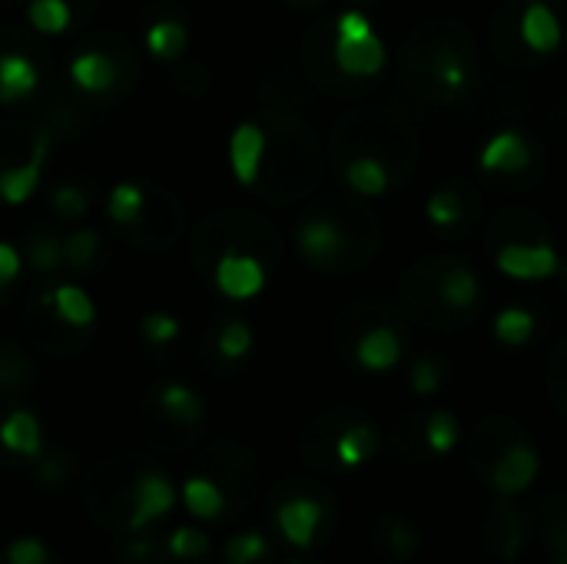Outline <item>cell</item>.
I'll list each match as a JSON object with an SVG mask.
<instances>
[{
	"mask_svg": "<svg viewBox=\"0 0 567 564\" xmlns=\"http://www.w3.org/2000/svg\"><path fill=\"white\" fill-rule=\"evenodd\" d=\"M419 545H422V539L409 522L389 519V525H385V552L392 558H412L419 552Z\"/></svg>",
	"mask_w": 567,
	"mask_h": 564,
	"instance_id": "obj_39",
	"label": "cell"
},
{
	"mask_svg": "<svg viewBox=\"0 0 567 564\" xmlns=\"http://www.w3.org/2000/svg\"><path fill=\"white\" fill-rule=\"evenodd\" d=\"M425 216H429L432 226L452 229V226H458V223L465 219V203H462V196H458L455 189H439V193L429 196Z\"/></svg>",
	"mask_w": 567,
	"mask_h": 564,
	"instance_id": "obj_35",
	"label": "cell"
},
{
	"mask_svg": "<svg viewBox=\"0 0 567 564\" xmlns=\"http://www.w3.org/2000/svg\"><path fill=\"white\" fill-rule=\"evenodd\" d=\"M252 349V329L243 322V319H229L216 329V352L226 359V362H239L246 359Z\"/></svg>",
	"mask_w": 567,
	"mask_h": 564,
	"instance_id": "obj_32",
	"label": "cell"
},
{
	"mask_svg": "<svg viewBox=\"0 0 567 564\" xmlns=\"http://www.w3.org/2000/svg\"><path fill=\"white\" fill-rule=\"evenodd\" d=\"M405 342L392 326H372L355 342V362L369 372H389L402 362Z\"/></svg>",
	"mask_w": 567,
	"mask_h": 564,
	"instance_id": "obj_14",
	"label": "cell"
},
{
	"mask_svg": "<svg viewBox=\"0 0 567 564\" xmlns=\"http://www.w3.org/2000/svg\"><path fill=\"white\" fill-rule=\"evenodd\" d=\"M143 199H146V189H140L136 183H120V186H113V193L106 199V213H110V219L116 226L126 229L130 223H136V216L143 209Z\"/></svg>",
	"mask_w": 567,
	"mask_h": 564,
	"instance_id": "obj_31",
	"label": "cell"
},
{
	"mask_svg": "<svg viewBox=\"0 0 567 564\" xmlns=\"http://www.w3.org/2000/svg\"><path fill=\"white\" fill-rule=\"evenodd\" d=\"M43 140H53L43 123H27V120H7L0 123V170L13 166V163H23L27 156H33V150L43 143Z\"/></svg>",
	"mask_w": 567,
	"mask_h": 564,
	"instance_id": "obj_21",
	"label": "cell"
},
{
	"mask_svg": "<svg viewBox=\"0 0 567 564\" xmlns=\"http://www.w3.org/2000/svg\"><path fill=\"white\" fill-rule=\"evenodd\" d=\"M332 505L329 499H312V495H289L276 505V525L282 539L296 548H312L319 529L329 522Z\"/></svg>",
	"mask_w": 567,
	"mask_h": 564,
	"instance_id": "obj_7",
	"label": "cell"
},
{
	"mask_svg": "<svg viewBox=\"0 0 567 564\" xmlns=\"http://www.w3.org/2000/svg\"><path fill=\"white\" fill-rule=\"evenodd\" d=\"M96 253H100V236H96V229H76V233H70L66 243H63V263H66L70 269H76V273H86V269L93 266Z\"/></svg>",
	"mask_w": 567,
	"mask_h": 564,
	"instance_id": "obj_37",
	"label": "cell"
},
{
	"mask_svg": "<svg viewBox=\"0 0 567 564\" xmlns=\"http://www.w3.org/2000/svg\"><path fill=\"white\" fill-rule=\"evenodd\" d=\"M20 276V253L10 243H0V289H7Z\"/></svg>",
	"mask_w": 567,
	"mask_h": 564,
	"instance_id": "obj_45",
	"label": "cell"
},
{
	"mask_svg": "<svg viewBox=\"0 0 567 564\" xmlns=\"http://www.w3.org/2000/svg\"><path fill=\"white\" fill-rule=\"evenodd\" d=\"M375 452H379V432H375L369 422H362V419L346 422V425L336 432V439H332V462H336L339 469H359V465H365Z\"/></svg>",
	"mask_w": 567,
	"mask_h": 564,
	"instance_id": "obj_17",
	"label": "cell"
},
{
	"mask_svg": "<svg viewBox=\"0 0 567 564\" xmlns=\"http://www.w3.org/2000/svg\"><path fill=\"white\" fill-rule=\"evenodd\" d=\"M226 249L252 253L269 266L279 253V239L252 213H213L196 226L193 243H189V256L203 276H213V266Z\"/></svg>",
	"mask_w": 567,
	"mask_h": 564,
	"instance_id": "obj_1",
	"label": "cell"
},
{
	"mask_svg": "<svg viewBox=\"0 0 567 564\" xmlns=\"http://www.w3.org/2000/svg\"><path fill=\"white\" fill-rule=\"evenodd\" d=\"M3 564H56V558H53V552H50V545L43 539L20 535V539L7 542Z\"/></svg>",
	"mask_w": 567,
	"mask_h": 564,
	"instance_id": "obj_38",
	"label": "cell"
},
{
	"mask_svg": "<svg viewBox=\"0 0 567 564\" xmlns=\"http://www.w3.org/2000/svg\"><path fill=\"white\" fill-rule=\"evenodd\" d=\"M179 495H183L186 512H189L193 519H199V522H216V519H223L226 509H229L226 492H223L219 482H216L213 475H206V472L189 475V479L183 482Z\"/></svg>",
	"mask_w": 567,
	"mask_h": 564,
	"instance_id": "obj_19",
	"label": "cell"
},
{
	"mask_svg": "<svg viewBox=\"0 0 567 564\" xmlns=\"http://www.w3.org/2000/svg\"><path fill=\"white\" fill-rule=\"evenodd\" d=\"M166 555L173 558V562H199V558H206L209 555V539H206V532H199V529H193V525H183V529H176L169 539H166Z\"/></svg>",
	"mask_w": 567,
	"mask_h": 564,
	"instance_id": "obj_33",
	"label": "cell"
},
{
	"mask_svg": "<svg viewBox=\"0 0 567 564\" xmlns=\"http://www.w3.org/2000/svg\"><path fill=\"white\" fill-rule=\"evenodd\" d=\"M532 160H535L532 140H528L522 130H502V133H495V136L482 146L478 166H482L485 173H495V176H515V173H522Z\"/></svg>",
	"mask_w": 567,
	"mask_h": 564,
	"instance_id": "obj_12",
	"label": "cell"
},
{
	"mask_svg": "<svg viewBox=\"0 0 567 564\" xmlns=\"http://www.w3.org/2000/svg\"><path fill=\"white\" fill-rule=\"evenodd\" d=\"M432 73H435L439 90H442L449 100H455V96L465 93V86H468V66H465V60H462L458 53H452V50H445L442 60H435Z\"/></svg>",
	"mask_w": 567,
	"mask_h": 564,
	"instance_id": "obj_36",
	"label": "cell"
},
{
	"mask_svg": "<svg viewBox=\"0 0 567 564\" xmlns=\"http://www.w3.org/2000/svg\"><path fill=\"white\" fill-rule=\"evenodd\" d=\"M535 329H538V319L528 309H522V306H508V309H502L495 316V339L502 346L518 349V346L535 339Z\"/></svg>",
	"mask_w": 567,
	"mask_h": 564,
	"instance_id": "obj_25",
	"label": "cell"
},
{
	"mask_svg": "<svg viewBox=\"0 0 567 564\" xmlns=\"http://www.w3.org/2000/svg\"><path fill=\"white\" fill-rule=\"evenodd\" d=\"M542 472V455L535 452V445L528 442H512L502 449V455L495 459L492 472H488V485L502 495V499H515L522 495Z\"/></svg>",
	"mask_w": 567,
	"mask_h": 564,
	"instance_id": "obj_10",
	"label": "cell"
},
{
	"mask_svg": "<svg viewBox=\"0 0 567 564\" xmlns=\"http://www.w3.org/2000/svg\"><path fill=\"white\" fill-rule=\"evenodd\" d=\"M63 475H66V462H63L60 455H50V459H43V462L37 465V479H40V482H53V485H56Z\"/></svg>",
	"mask_w": 567,
	"mask_h": 564,
	"instance_id": "obj_46",
	"label": "cell"
},
{
	"mask_svg": "<svg viewBox=\"0 0 567 564\" xmlns=\"http://www.w3.org/2000/svg\"><path fill=\"white\" fill-rule=\"evenodd\" d=\"M27 17L40 33H63L73 20V7L66 0H30Z\"/></svg>",
	"mask_w": 567,
	"mask_h": 564,
	"instance_id": "obj_30",
	"label": "cell"
},
{
	"mask_svg": "<svg viewBox=\"0 0 567 564\" xmlns=\"http://www.w3.org/2000/svg\"><path fill=\"white\" fill-rule=\"evenodd\" d=\"M27 259L40 276H50L63 266V243L50 229H33L27 236Z\"/></svg>",
	"mask_w": 567,
	"mask_h": 564,
	"instance_id": "obj_27",
	"label": "cell"
},
{
	"mask_svg": "<svg viewBox=\"0 0 567 564\" xmlns=\"http://www.w3.org/2000/svg\"><path fill=\"white\" fill-rule=\"evenodd\" d=\"M50 143H53V140H43V143L33 150V156H27L23 163H13V166L0 170V199H3V203L17 206V203H23V199L37 189Z\"/></svg>",
	"mask_w": 567,
	"mask_h": 564,
	"instance_id": "obj_20",
	"label": "cell"
},
{
	"mask_svg": "<svg viewBox=\"0 0 567 564\" xmlns=\"http://www.w3.org/2000/svg\"><path fill=\"white\" fill-rule=\"evenodd\" d=\"M518 33L525 40L528 50L535 53H555L561 50L565 43V27H561V17L545 3V0H532L525 10H522V20H518Z\"/></svg>",
	"mask_w": 567,
	"mask_h": 564,
	"instance_id": "obj_13",
	"label": "cell"
},
{
	"mask_svg": "<svg viewBox=\"0 0 567 564\" xmlns=\"http://www.w3.org/2000/svg\"><path fill=\"white\" fill-rule=\"evenodd\" d=\"M342 180L349 183V189H355L359 196H382L389 193L392 186V176H389V166L379 160V156H352L346 166H342Z\"/></svg>",
	"mask_w": 567,
	"mask_h": 564,
	"instance_id": "obj_23",
	"label": "cell"
},
{
	"mask_svg": "<svg viewBox=\"0 0 567 564\" xmlns=\"http://www.w3.org/2000/svg\"><path fill=\"white\" fill-rule=\"evenodd\" d=\"M143 409L150 412V416H156L166 429H173L176 435H179V442L183 445H189V439L199 432V425H203V399L189 389V386H183V382H166V386H159L146 402H143Z\"/></svg>",
	"mask_w": 567,
	"mask_h": 564,
	"instance_id": "obj_5",
	"label": "cell"
},
{
	"mask_svg": "<svg viewBox=\"0 0 567 564\" xmlns=\"http://www.w3.org/2000/svg\"><path fill=\"white\" fill-rule=\"evenodd\" d=\"M262 153H266V126L252 123V120L239 123L233 140H229V163H233V173H236L239 183L256 186Z\"/></svg>",
	"mask_w": 567,
	"mask_h": 564,
	"instance_id": "obj_16",
	"label": "cell"
},
{
	"mask_svg": "<svg viewBox=\"0 0 567 564\" xmlns=\"http://www.w3.org/2000/svg\"><path fill=\"white\" fill-rule=\"evenodd\" d=\"M266 558H269V542L259 532H239L223 548V562L226 564H262Z\"/></svg>",
	"mask_w": 567,
	"mask_h": 564,
	"instance_id": "obj_34",
	"label": "cell"
},
{
	"mask_svg": "<svg viewBox=\"0 0 567 564\" xmlns=\"http://www.w3.org/2000/svg\"><path fill=\"white\" fill-rule=\"evenodd\" d=\"M183 226H186L183 199L173 189H153L146 193L136 223L126 226V236L146 249H166L183 236Z\"/></svg>",
	"mask_w": 567,
	"mask_h": 564,
	"instance_id": "obj_2",
	"label": "cell"
},
{
	"mask_svg": "<svg viewBox=\"0 0 567 564\" xmlns=\"http://www.w3.org/2000/svg\"><path fill=\"white\" fill-rule=\"evenodd\" d=\"M70 76L83 93H96L106 96L116 86H130L136 76V63L130 57L126 47H120V53L106 50H83L70 60Z\"/></svg>",
	"mask_w": 567,
	"mask_h": 564,
	"instance_id": "obj_3",
	"label": "cell"
},
{
	"mask_svg": "<svg viewBox=\"0 0 567 564\" xmlns=\"http://www.w3.org/2000/svg\"><path fill=\"white\" fill-rule=\"evenodd\" d=\"M458 439H462V425H458V419L449 409H439V412L429 416V422H425V445H429L432 455L455 452Z\"/></svg>",
	"mask_w": 567,
	"mask_h": 564,
	"instance_id": "obj_29",
	"label": "cell"
},
{
	"mask_svg": "<svg viewBox=\"0 0 567 564\" xmlns=\"http://www.w3.org/2000/svg\"><path fill=\"white\" fill-rule=\"evenodd\" d=\"M50 206H53L63 219H80V216L86 213L90 199H86V189H80V186H56V189L50 193Z\"/></svg>",
	"mask_w": 567,
	"mask_h": 564,
	"instance_id": "obj_42",
	"label": "cell"
},
{
	"mask_svg": "<svg viewBox=\"0 0 567 564\" xmlns=\"http://www.w3.org/2000/svg\"><path fill=\"white\" fill-rule=\"evenodd\" d=\"M266 273L269 266L252 256V253H243V249H226L216 266H213V283L219 293H226L229 299H252L262 293L266 286Z\"/></svg>",
	"mask_w": 567,
	"mask_h": 564,
	"instance_id": "obj_9",
	"label": "cell"
},
{
	"mask_svg": "<svg viewBox=\"0 0 567 564\" xmlns=\"http://www.w3.org/2000/svg\"><path fill=\"white\" fill-rule=\"evenodd\" d=\"M0 449L17 459H40L43 455V429L33 412L13 409L0 422Z\"/></svg>",
	"mask_w": 567,
	"mask_h": 564,
	"instance_id": "obj_18",
	"label": "cell"
},
{
	"mask_svg": "<svg viewBox=\"0 0 567 564\" xmlns=\"http://www.w3.org/2000/svg\"><path fill=\"white\" fill-rule=\"evenodd\" d=\"M439 296L449 309L455 312H468L482 302V279L472 266L465 263H455L442 273L439 279Z\"/></svg>",
	"mask_w": 567,
	"mask_h": 564,
	"instance_id": "obj_22",
	"label": "cell"
},
{
	"mask_svg": "<svg viewBox=\"0 0 567 564\" xmlns=\"http://www.w3.org/2000/svg\"><path fill=\"white\" fill-rule=\"evenodd\" d=\"M166 548L156 539H140L130 545H116V562L120 564H163Z\"/></svg>",
	"mask_w": 567,
	"mask_h": 564,
	"instance_id": "obj_41",
	"label": "cell"
},
{
	"mask_svg": "<svg viewBox=\"0 0 567 564\" xmlns=\"http://www.w3.org/2000/svg\"><path fill=\"white\" fill-rule=\"evenodd\" d=\"M332 63L346 76H379L385 70V43L375 30L359 37H332Z\"/></svg>",
	"mask_w": 567,
	"mask_h": 564,
	"instance_id": "obj_11",
	"label": "cell"
},
{
	"mask_svg": "<svg viewBox=\"0 0 567 564\" xmlns=\"http://www.w3.org/2000/svg\"><path fill=\"white\" fill-rule=\"evenodd\" d=\"M555 564H567V558H558V562H555Z\"/></svg>",
	"mask_w": 567,
	"mask_h": 564,
	"instance_id": "obj_48",
	"label": "cell"
},
{
	"mask_svg": "<svg viewBox=\"0 0 567 564\" xmlns=\"http://www.w3.org/2000/svg\"><path fill=\"white\" fill-rule=\"evenodd\" d=\"M289 564H302V562H289Z\"/></svg>",
	"mask_w": 567,
	"mask_h": 564,
	"instance_id": "obj_50",
	"label": "cell"
},
{
	"mask_svg": "<svg viewBox=\"0 0 567 564\" xmlns=\"http://www.w3.org/2000/svg\"><path fill=\"white\" fill-rule=\"evenodd\" d=\"M296 249L316 269H339L349 259L352 236H349V229L339 219L319 213V216L299 219V226H296Z\"/></svg>",
	"mask_w": 567,
	"mask_h": 564,
	"instance_id": "obj_4",
	"label": "cell"
},
{
	"mask_svg": "<svg viewBox=\"0 0 567 564\" xmlns=\"http://www.w3.org/2000/svg\"><path fill=\"white\" fill-rule=\"evenodd\" d=\"M37 86H40V66L30 57V47L23 50L0 47V103H17L30 96Z\"/></svg>",
	"mask_w": 567,
	"mask_h": 564,
	"instance_id": "obj_15",
	"label": "cell"
},
{
	"mask_svg": "<svg viewBox=\"0 0 567 564\" xmlns=\"http://www.w3.org/2000/svg\"><path fill=\"white\" fill-rule=\"evenodd\" d=\"M186 40H189V37H186V27L176 23V20H156V23L146 30V47H150V53L159 57V60H176V57H183Z\"/></svg>",
	"mask_w": 567,
	"mask_h": 564,
	"instance_id": "obj_28",
	"label": "cell"
},
{
	"mask_svg": "<svg viewBox=\"0 0 567 564\" xmlns=\"http://www.w3.org/2000/svg\"><path fill=\"white\" fill-rule=\"evenodd\" d=\"M409 386L415 396H435L439 386H442V369L435 359H419L409 372Z\"/></svg>",
	"mask_w": 567,
	"mask_h": 564,
	"instance_id": "obj_44",
	"label": "cell"
},
{
	"mask_svg": "<svg viewBox=\"0 0 567 564\" xmlns=\"http://www.w3.org/2000/svg\"><path fill=\"white\" fill-rule=\"evenodd\" d=\"M176 485L153 465L136 469L133 475V499H130V515L123 532H143L146 525H153L156 519L169 515L176 505Z\"/></svg>",
	"mask_w": 567,
	"mask_h": 564,
	"instance_id": "obj_6",
	"label": "cell"
},
{
	"mask_svg": "<svg viewBox=\"0 0 567 564\" xmlns=\"http://www.w3.org/2000/svg\"><path fill=\"white\" fill-rule=\"evenodd\" d=\"M0 293H3V289H0ZM0 302H3V296H0Z\"/></svg>",
	"mask_w": 567,
	"mask_h": 564,
	"instance_id": "obj_49",
	"label": "cell"
},
{
	"mask_svg": "<svg viewBox=\"0 0 567 564\" xmlns=\"http://www.w3.org/2000/svg\"><path fill=\"white\" fill-rule=\"evenodd\" d=\"M30 382V362L23 352L13 346H0V392L3 389H20Z\"/></svg>",
	"mask_w": 567,
	"mask_h": 564,
	"instance_id": "obj_40",
	"label": "cell"
},
{
	"mask_svg": "<svg viewBox=\"0 0 567 564\" xmlns=\"http://www.w3.org/2000/svg\"><path fill=\"white\" fill-rule=\"evenodd\" d=\"M495 266L502 276L518 283H542L561 269V256L548 243H502L495 249Z\"/></svg>",
	"mask_w": 567,
	"mask_h": 564,
	"instance_id": "obj_8",
	"label": "cell"
},
{
	"mask_svg": "<svg viewBox=\"0 0 567 564\" xmlns=\"http://www.w3.org/2000/svg\"><path fill=\"white\" fill-rule=\"evenodd\" d=\"M289 3H296V7H322L326 0H289Z\"/></svg>",
	"mask_w": 567,
	"mask_h": 564,
	"instance_id": "obj_47",
	"label": "cell"
},
{
	"mask_svg": "<svg viewBox=\"0 0 567 564\" xmlns=\"http://www.w3.org/2000/svg\"><path fill=\"white\" fill-rule=\"evenodd\" d=\"M140 332L150 346H166L179 336V322L166 312H150L143 322H140Z\"/></svg>",
	"mask_w": 567,
	"mask_h": 564,
	"instance_id": "obj_43",
	"label": "cell"
},
{
	"mask_svg": "<svg viewBox=\"0 0 567 564\" xmlns=\"http://www.w3.org/2000/svg\"><path fill=\"white\" fill-rule=\"evenodd\" d=\"M50 302H53V312L60 316V322H66L73 329H90L93 319H96L93 299L80 286H73V283L50 286Z\"/></svg>",
	"mask_w": 567,
	"mask_h": 564,
	"instance_id": "obj_24",
	"label": "cell"
},
{
	"mask_svg": "<svg viewBox=\"0 0 567 564\" xmlns=\"http://www.w3.org/2000/svg\"><path fill=\"white\" fill-rule=\"evenodd\" d=\"M492 529H495V539H492V552H498L505 562H515L522 555V525H518V515L512 512L508 499H502V505L495 509L492 515Z\"/></svg>",
	"mask_w": 567,
	"mask_h": 564,
	"instance_id": "obj_26",
	"label": "cell"
}]
</instances>
